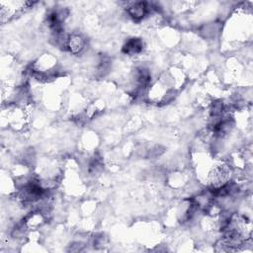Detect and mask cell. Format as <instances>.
<instances>
[{
  "instance_id": "3",
  "label": "cell",
  "mask_w": 253,
  "mask_h": 253,
  "mask_svg": "<svg viewBox=\"0 0 253 253\" xmlns=\"http://www.w3.org/2000/svg\"><path fill=\"white\" fill-rule=\"evenodd\" d=\"M144 49V42L139 38H130L126 41L122 47V51L128 56H136L142 53Z\"/></svg>"
},
{
  "instance_id": "1",
  "label": "cell",
  "mask_w": 253,
  "mask_h": 253,
  "mask_svg": "<svg viewBox=\"0 0 253 253\" xmlns=\"http://www.w3.org/2000/svg\"><path fill=\"white\" fill-rule=\"evenodd\" d=\"M126 16H128L134 22H140L148 17L151 13L150 3L142 1L126 2L124 6Z\"/></svg>"
},
{
  "instance_id": "2",
  "label": "cell",
  "mask_w": 253,
  "mask_h": 253,
  "mask_svg": "<svg viewBox=\"0 0 253 253\" xmlns=\"http://www.w3.org/2000/svg\"><path fill=\"white\" fill-rule=\"evenodd\" d=\"M88 45V42L83 34L79 32H72L68 35L67 49L73 55H81L85 52Z\"/></svg>"
}]
</instances>
